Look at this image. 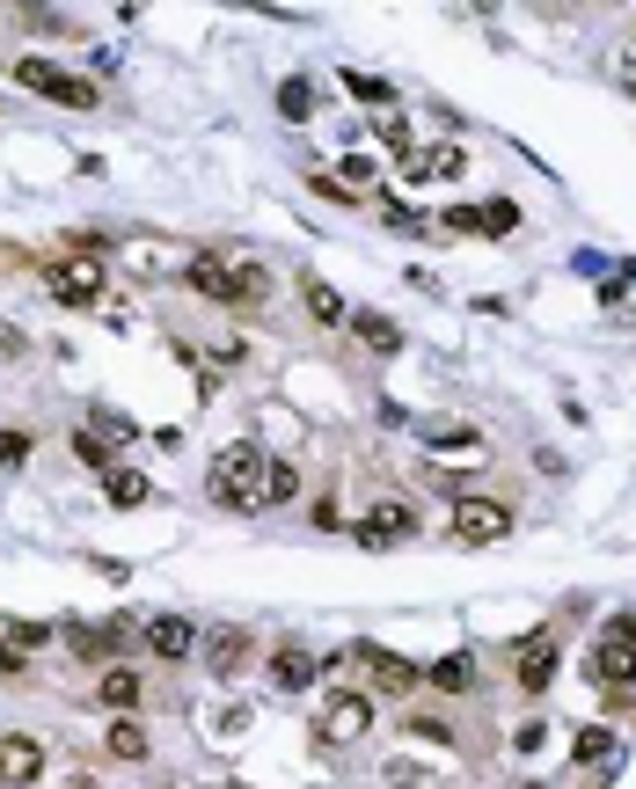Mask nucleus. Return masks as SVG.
Returning a JSON list of instances; mask_svg holds the SVG:
<instances>
[{
	"label": "nucleus",
	"mask_w": 636,
	"mask_h": 789,
	"mask_svg": "<svg viewBox=\"0 0 636 789\" xmlns=\"http://www.w3.org/2000/svg\"><path fill=\"white\" fill-rule=\"evenodd\" d=\"M607 636H615V644H636V614H615V621H607Z\"/></svg>",
	"instance_id": "72a5a7b5"
},
{
	"label": "nucleus",
	"mask_w": 636,
	"mask_h": 789,
	"mask_svg": "<svg viewBox=\"0 0 636 789\" xmlns=\"http://www.w3.org/2000/svg\"><path fill=\"white\" fill-rule=\"evenodd\" d=\"M571 760H578L585 789H607V782H615V768H622V746H615L607 724H585V731L571 738Z\"/></svg>",
	"instance_id": "20e7f679"
},
{
	"label": "nucleus",
	"mask_w": 636,
	"mask_h": 789,
	"mask_svg": "<svg viewBox=\"0 0 636 789\" xmlns=\"http://www.w3.org/2000/svg\"><path fill=\"white\" fill-rule=\"evenodd\" d=\"M424 680L440 687V695H468V687H476V658H468V650H454V658H440Z\"/></svg>",
	"instance_id": "a211bd4d"
},
{
	"label": "nucleus",
	"mask_w": 636,
	"mask_h": 789,
	"mask_svg": "<svg viewBox=\"0 0 636 789\" xmlns=\"http://www.w3.org/2000/svg\"><path fill=\"white\" fill-rule=\"evenodd\" d=\"M410 731L432 738V746H446V738H454V724H446V717H410Z\"/></svg>",
	"instance_id": "cd10ccee"
},
{
	"label": "nucleus",
	"mask_w": 636,
	"mask_h": 789,
	"mask_svg": "<svg viewBox=\"0 0 636 789\" xmlns=\"http://www.w3.org/2000/svg\"><path fill=\"white\" fill-rule=\"evenodd\" d=\"M293 490H301V475H293V461H271V468H264V490H256V505H285Z\"/></svg>",
	"instance_id": "aec40b11"
},
{
	"label": "nucleus",
	"mask_w": 636,
	"mask_h": 789,
	"mask_svg": "<svg viewBox=\"0 0 636 789\" xmlns=\"http://www.w3.org/2000/svg\"><path fill=\"white\" fill-rule=\"evenodd\" d=\"M315 680H322V658H315V650H301V644L271 650V687H279V695H307Z\"/></svg>",
	"instance_id": "6e6552de"
},
{
	"label": "nucleus",
	"mask_w": 636,
	"mask_h": 789,
	"mask_svg": "<svg viewBox=\"0 0 636 789\" xmlns=\"http://www.w3.org/2000/svg\"><path fill=\"white\" fill-rule=\"evenodd\" d=\"M513 534V512L497 505V497H461L454 505V542L461 548H491V542H505Z\"/></svg>",
	"instance_id": "7ed1b4c3"
},
{
	"label": "nucleus",
	"mask_w": 636,
	"mask_h": 789,
	"mask_svg": "<svg viewBox=\"0 0 636 789\" xmlns=\"http://www.w3.org/2000/svg\"><path fill=\"white\" fill-rule=\"evenodd\" d=\"M44 636H52V629H44V621H8V644H16V650H37V644H44Z\"/></svg>",
	"instance_id": "a878e982"
},
{
	"label": "nucleus",
	"mask_w": 636,
	"mask_h": 789,
	"mask_svg": "<svg viewBox=\"0 0 636 789\" xmlns=\"http://www.w3.org/2000/svg\"><path fill=\"white\" fill-rule=\"evenodd\" d=\"M279 110H285V118H307V110H315V88H307V81H279Z\"/></svg>",
	"instance_id": "393cba45"
},
{
	"label": "nucleus",
	"mask_w": 636,
	"mask_h": 789,
	"mask_svg": "<svg viewBox=\"0 0 636 789\" xmlns=\"http://www.w3.org/2000/svg\"><path fill=\"white\" fill-rule=\"evenodd\" d=\"M344 88H352L359 103H373V110L395 103V81H381V73H344Z\"/></svg>",
	"instance_id": "5701e85b"
},
{
	"label": "nucleus",
	"mask_w": 636,
	"mask_h": 789,
	"mask_svg": "<svg viewBox=\"0 0 636 789\" xmlns=\"http://www.w3.org/2000/svg\"><path fill=\"white\" fill-rule=\"evenodd\" d=\"M22 454H30V438H22V432H0V461H22Z\"/></svg>",
	"instance_id": "473e14b6"
},
{
	"label": "nucleus",
	"mask_w": 636,
	"mask_h": 789,
	"mask_svg": "<svg viewBox=\"0 0 636 789\" xmlns=\"http://www.w3.org/2000/svg\"><path fill=\"white\" fill-rule=\"evenodd\" d=\"M388 782H395V789H424L432 775H424V768H410V760H395V768H388Z\"/></svg>",
	"instance_id": "7c9ffc66"
},
{
	"label": "nucleus",
	"mask_w": 636,
	"mask_h": 789,
	"mask_svg": "<svg viewBox=\"0 0 636 789\" xmlns=\"http://www.w3.org/2000/svg\"><path fill=\"white\" fill-rule=\"evenodd\" d=\"M483 212V234H513L519 227V205L513 198H491V205H476Z\"/></svg>",
	"instance_id": "b1692460"
},
{
	"label": "nucleus",
	"mask_w": 636,
	"mask_h": 789,
	"mask_svg": "<svg viewBox=\"0 0 636 789\" xmlns=\"http://www.w3.org/2000/svg\"><path fill=\"white\" fill-rule=\"evenodd\" d=\"M359 658H366V672H373V687H381V695H410V687L424 680V672L410 666V658H395V650H373V644H359Z\"/></svg>",
	"instance_id": "9d476101"
},
{
	"label": "nucleus",
	"mask_w": 636,
	"mask_h": 789,
	"mask_svg": "<svg viewBox=\"0 0 636 789\" xmlns=\"http://www.w3.org/2000/svg\"><path fill=\"white\" fill-rule=\"evenodd\" d=\"M410 534H417V512H410L403 497H381V505H373L366 519L352 526V542H359V548H395V542H410Z\"/></svg>",
	"instance_id": "39448f33"
},
{
	"label": "nucleus",
	"mask_w": 636,
	"mask_h": 789,
	"mask_svg": "<svg viewBox=\"0 0 636 789\" xmlns=\"http://www.w3.org/2000/svg\"><path fill=\"white\" fill-rule=\"evenodd\" d=\"M344 183H373V161L366 154H344Z\"/></svg>",
	"instance_id": "2f4dec72"
},
{
	"label": "nucleus",
	"mask_w": 636,
	"mask_h": 789,
	"mask_svg": "<svg viewBox=\"0 0 636 789\" xmlns=\"http://www.w3.org/2000/svg\"><path fill=\"white\" fill-rule=\"evenodd\" d=\"M446 227H454V234H483V212L476 205H446Z\"/></svg>",
	"instance_id": "bb28decb"
},
{
	"label": "nucleus",
	"mask_w": 636,
	"mask_h": 789,
	"mask_svg": "<svg viewBox=\"0 0 636 789\" xmlns=\"http://www.w3.org/2000/svg\"><path fill=\"white\" fill-rule=\"evenodd\" d=\"M73 789H95V782H89V775H81V782H73Z\"/></svg>",
	"instance_id": "c9c22d12"
},
{
	"label": "nucleus",
	"mask_w": 636,
	"mask_h": 789,
	"mask_svg": "<svg viewBox=\"0 0 636 789\" xmlns=\"http://www.w3.org/2000/svg\"><path fill=\"white\" fill-rule=\"evenodd\" d=\"M0 672H30V666H22V650H16V644H0Z\"/></svg>",
	"instance_id": "f704fd0d"
},
{
	"label": "nucleus",
	"mask_w": 636,
	"mask_h": 789,
	"mask_svg": "<svg viewBox=\"0 0 636 789\" xmlns=\"http://www.w3.org/2000/svg\"><path fill=\"white\" fill-rule=\"evenodd\" d=\"M16 81L30 88V95H52V103H67V110H95V103H103V88L81 81V73H67V67H52V59H22Z\"/></svg>",
	"instance_id": "f03ea898"
},
{
	"label": "nucleus",
	"mask_w": 636,
	"mask_h": 789,
	"mask_svg": "<svg viewBox=\"0 0 636 789\" xmlns=\"http://www.w3.org/2000/svg\"><path fill=\"white\" fill-rule=\"evenodd\" d=\"M95 695H103L110 709H132V701H140V672H124V666H110V672H103V687H95Z\"/></svg>",
	"instance_id": "412c9836"
},
{
	"label": "nucleus",
	"mask_w": 636,
	"mask_h": 789,
	"mask_svg": "<svg viewBox=\"0 0 636 789\" xmlns=\"http://www.w3.org/2000/svg\"><path fill=\"white\" fill-rule=\"evenodd\" d=\"M73 454H81V461H110V438L103 432H81V438H73Z\"/></svg>",
	"instance_id": "c756f323"
},
{
	"label": "nucleus",
	"mask_w": 636,
	"mask_h": 789,
	"mask_svg": "<svg viewBox=\"0 0 636 789\" xmlns=\"http://www.w3.org/2000/svg\"><path fill=\"white\" fill-rule=\"evenodd\" d=\"M205 658H212V672H220V680H234V672L249 666V629H212V636H205Z\"/></svg>",
	"instance_id": "f8f14e48"
},
{
	"label": "nucleus",
	"mask_w": 636,
	"mask_h": 789,
	"mask_svg": "<svg viewBox=\"0 0 636 789\" xmlns=\"http://www.w3.org/2000/svg\"><path fill=\"white\" fill-rule=\"evenodd\" d=\"M52 293L67 300V307H95V300H103V256H67V263H52Z\"/></svg>",
	"instance_id": "423d86ee"
},
{
	"label": "nucleus",
	"mask_w": 636,
	"mask_h": 789,
	"mask_svg": "<svg viewBox=\"0 0 636 789\" xmlns=\"http://www.w3.org/2000/svg\"><path fill=\"white\" fill-rule=\"evenodd\" d=\"M352 336H359L366 351H381V358H395V351H403V330H395L388 315H366V307L352 315Z\"/></svg>",
	"instance_id": "2eb2a0df"
},
{
	"label": "nucleus",
	"mask_w": 636,
	"mask_h": 789,
	"mask_svg": "<svg viewBox=\"0 0 636 789\" xmlns=\"http://www.w3.org/2000/svg\"><path fill=\"white\" fill-rule=\"evenodd\" d=\"M513 672H519V687H527V695H542V687L556 680V636H548V629H542V636H527V644H519V666H513Z\"/></svg>",
	"instance_id": "9b49d317"
},
{
	"label": "nucleus",
	"mask_w": 636,
	"mask_h": 789,
	"mask_svg": "<svg viewBox=\"0 0 636 789\" xmlns=\"http://www.w3.org/2000/svg\"><path fill=\"white\" fill-rule=\"evenodd\" d=\"M183 279H191V293H205V300H228V307H234V271H228V263L198 256L191 271H183Z\"/></svg>",
	"instance_id": "f3484780"
},
{
	"label": "nucleus",
	"mask_w": 636,
	"mask_h": 789,
	"mask_svg": "<svg viewBox=\"0 0 636 789\" xmlns=\"http://www.w3.org/2000/svg\"><path fill=\"white\" fill-rule=\"evenodd\" d=\"M593 680H600V687H629L636 680V644H615V636H607V644L593 650Z\"/></svg>",
	"instance_id": "ddd939ff"
},
{
	"label": "nucleus",
	"mask_w": 636,
	"mask_h": 789,
	"mask_svg": "<svg viewBox=\"0 0 636 789\" xmlns=\"http://www.w3.org/2000/svg\"><path fill=\"white\" fill-rule=\"evenodd\" d=\"M103 497H110L118 512L147 505V475H132V468H110V475H103Z\"/></svg>",
	"instance_id": "6ab92c4d"
},
{
	"label": "nucleus",
	"mask_w": 636,
	"mask_h": 789,
	"mask_svg": "<svg viewBox=\"0 0 636 789\" xmlns=\"http://www.w3.org/2000/svg\"><path fill=\"white\" fill-rule=\"evenodd\" d=\"M191 644H198V629L183 621V614H161V621H147V650H154V658H183Z\"/></svg>",
	"instance_id": "4468645a"
},
{
	"label": "nucleus",
	"mask_w": 636,
	"mask_h": 789,
	"mask_svg": "<svg viewBox=\"0 0 636 789\" xmlns=\"http://www.w3.org/2000/svg\"><path fill=\"white\" fill-rule=\"evenodd\" d=\"M264 446L256 438H234V446H220L212 454V475H205V490L220 497V505H234V512H249L256 505V490H264Z\"/></svg>",
	"instance_id": "f257e3e1"
},
{
	"label": "nucleus",
	"mask_w": 636,
	"mask_h": 789,
	"mask_svg": "<svg viewBox=\"0 0 636 789\" xmlns=\"http://www.w3.org/2000/svg\"><path fill=\"white\" fill-rule=\"evenodd\" d=\"M103 746H110L118 760H147V731H140V724H124V717L103 731Z\"/></svg>",
	"instance_id": "4be33fe9"
},
{
	"label": "nucleus",
	"mask_w": 636,
	"mask_h": 789,
	"mask_svg": "<svg viewBox=\"0 0 636 789\" xmlns=\"http://www.w3.org/2000/svg\"><path fill=\"white\" fill-rule=\"evenodd\" d=\"M307 293V315L322 322V330H344V322H352V307H344V293H336V285H322V279H307L301 285Z\"/></svg>",
	"instance_id": "dca6fc26"
},
{
	"label": "nucleus",
	"mask_w": 636,
	"mask_h": 789,
	"mask_svg": "<svg viewBox=\"0 0 636 789\" xmlns=\"http://www.w3.org/2000/svg\"><path fill=\"white\" fill-rule=\"evenodd\" d=\"M0 782L8 789L44 782V746H37V738H0Z\"/></svg>",
	"instance_id": "1a4fd4ad"
},
{
	"label": "nucleus",
	"mask_w": 636,
	"mask_h": 789,
	"mask_svg": "<svg viewBox=\"0 0 636 789\" xmlns=\"http://www.w3.org/2000/svg\"><path fill=\"white\" fill-rule=\"evenodd\" d=\"M366 724H373V695H330L322 717H315V731L330 738V746H344V738H359Z\"/></svg>",
	"instance_id": "0eeeda50"
},
{
	"label": "nucleus",
	"mask_w": 636,
	"mask_h": 789,
	"mask_svg": "<svg viewBox=\"0 0 636 789\" xmlns=\"http://www.w3.org/2000/svg\"><path fill=\"white\" fill-rule=\"evenodd\" d=\"M629 293H636V279H629V271H615V279L600 285V307H622V300H629Z\"/></svg>",
	"instance_id": "c85d7f7f"
}]
</instances>
